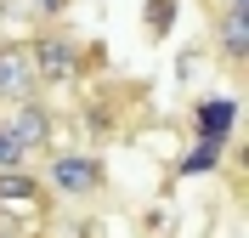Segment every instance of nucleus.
I'll list each match as a JSON object with an SVG mask.
<instances>
[{
  "label": "nucleus",
  "mask_w": 249,
  "mask_h": 238,
  "mask_svg": "<svg viewBox=\"0 0 249 238\" xmlns=\"http://www.w3.org/2000/svg\"><path fill=\"white\" fill-rule=\"evenodd\" d=\"M29 57H34L40 85H74L85 74V63H91V46L79 34H68L62 23H46L40 34H29Z\"/></svg>",
  "instance_id": "nucleus-1"
},
{
  "label": "nucleus",
  "mask_w": 249,
  "mask_h": 238,
  "mask_svg": "<svg viewBox=\"0 0 249 238\" xmlns=\"http://www.w3.org/2000/svg\"><path fill=\"white\" fill-rule=\"evenodd\" d=\"M46 187L57 193V199H96V193L108 187V165H102V153H91V147H51L46 159Z\"/></svg>",
  "instance_id": "nucleus-2"
},
{
  "label": "nucleus",
  "mask_w": 249,
  "mask_h": 238,
  "mask_svg": "<svg viewBox=\"0 0 249 238\" xmlns=\"http://www.w3.org/2000/svg\"><path fill=\"white\" fill-rule=\"evenodd\" d=\"M23 96H40V74H34L29 40H0V108H12Z\"/></svg>",
  "instance_id": "nucleus-3"
},
{
  "label": "nucleus",
  "mask_w": 249,
  "mask_h": 238,
  "mask_svg": "<svg viewBox=\"0 0 249 238\" xmlns=\"http://www.w3.org/2000/svg\"><path fill=\"white\" fill-rule=\"evenodd\" d=\"M6 125L17 130V142L29 147V153H51V147H57V119H51V108L40 96L12 102V108H6Z\"/></svg>",
  "instance_id": "nucleus-4"
},
{
  "label": "nucleus",
  "mask_w": 249,
  "mask_h": 238,
  "mask_svg": "<svg viewBox=\"0 0 249 238\" xmlns=\"http://www.w3.org/2000/svg\"><path fill=\"white\" fill-rule=\"evenodd\" d=\"M193 136H210V142H238V96L210 91L193 102Z\"/></svg>",
  "instance_id": "nucleus-5"
},
{
  "label": "nucleus",
  "mask_w": 249,
  "mask_h": 238,
  "mask_svg": "<svg viewBox=\"0 0 249 238\" xmlns=\"http://www.w3.org/2000/svg\"><path fill=\"white\" fill-rule=\"evenodd\" d=\"M210 34H215V51L227 68H244L249 57V6H221L210 17Z\"/></svg>",
  "instance_id": "nucleus-6"
},
{
  "label": "nucleus",
  "mask_w": 249,
  "mask_h": 238,
  "mask_svg": "<svg viewBox=\"0 0 249 238\" xmlns=\"http://www.w3.org/2000/svg\"><path fill=\"white\" fill-rule=\"evenodd\" d=\"M227 147L232 142H210V136H193V142H187V153L176 159V176H215L221 170V159H227Z\"/></svg>",
  "instance_id": "nucleus-7"
},
{
  "label": "nucleus",
  "mask_w": 249,
  "mask_h": 238,
  "mask_svg": "<svg viewBox=\"0 0 249 238\" xmlns=\"http://www.w3.org/2000/svg\"><path fill=\"white\" fill-rule=\"evenodd\" d=\"M176 17H181V0H142V29H147V40H170Z\"/></svg>",
  "instance_id": "nucleus-8"
},
{
  "label": "nucleus",
  "mask_w": 249,
  "mask_h": 238,
  "mask_svg": "<svg viewBox=\"0 0 249 238\" xmlns=\"http://www.w3.org/2000/svg\"><path fill=\"white\" fill-rule=\"evenodd\" d=\"M34 193H40V182L29 176V165H23V170H0V199H12V204H29Z\"/></svg>",
  "instance_id": "nucleus-9"
},
{
  "label": "nucleus",
  "mask_w": 249,
  "mask_h": 238,
  "mask_svg": "<svg viewBox=\"0 0 249 238\" xmlns=\"http://www.w3.org/2000/svg\"><path fill=\"white\" fill-rule=\"evenodd\" d=\"M23 165H29V147L17 142V130L0 119V170H23Z\"/></svg>",
  "instance_id": "nucleus-10"
},
{
  "label": "nucleus",
  "mask_w": 249,
  "mask_h": 238,
  "mask_svg": "<svg viewBox=\"0 0 249 238\" xmlns=\"http://www.w3.org/2000/svg\"><path fill=\"white\" fill-rule=\"evenodd\" d=\"M34 6V17H46V23H57L62 12H68V6H74V0H29Z\"/></svg>",
  "instance_id": "nucleus-11"
},
{
  "label": "nucleus",
  "mask_w": 249,
  "mask_h": 238,
  "mask_svg": "<svg viewBox=\"0 0 249 238\" xmlns=\"http://www.w3.org/2000/svg\"><path fill=\"white\" fill-rule=\"evenodd\" d=\"M227 6H249V0H227Z\"/></svg>",
  "instance_id": "nucleus-12"
}]
</instances>
